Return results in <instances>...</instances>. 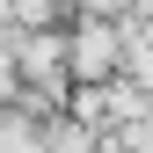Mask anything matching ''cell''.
<instances>
[{"mask_svg":"<svg viewBox=\"0 0 153 153\" xmlns=\"http://www.w3.org/2000/svg\"><path fill=\"white\" fill-rule=\"evenodd\" d=\"M109 51H117V44H109V29H102V22H88V29H80V44H73V59L95 73V66H109Z\"/></svg>","mask_w":153,"mask_h":153,"instance_id":"obj_1","label":"cell"}]
</instances>
